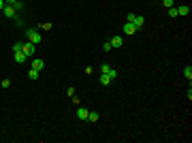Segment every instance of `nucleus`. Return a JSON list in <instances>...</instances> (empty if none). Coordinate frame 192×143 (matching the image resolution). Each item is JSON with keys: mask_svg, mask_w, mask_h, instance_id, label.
Masks as SVG:
<instances>
[{"mask_svg": "<svg viewBox=\"0 0 192 143\" xmlns=\"http://www.w3.org/2000/svg\"><path fill=\"white\" fill-rule=\"evenodd\" d=\"M184 77H186L188 81L192 79V68H190V66H186V68H184Z\"/></svg>", "mask_w": 192, "mask_h": 143, "instance_id": "ddd939ff", "label": "nucleus"}, {"mask_svg": "<svg viewBox=\"0 0 192 143\" xmlns=\"http://www.w3.org/2000/svg\"><path fill=\"white\" fill-rule=\"evenodd\" d=\"M41 39H43V37H41L36 30H28V41H30V43L36 45V43H41Z\"/></svg>", "mask_w": 192, "mask_h": 143, "instance_id": "f257e3e1", "label": "nucleus"}, {"mask_svg": "<svg viewBox=\"0 0 192 143\" xmlns=\"http://www.w3.org/2000/svg\"><path fill=\"white\" fill-rule=\"evenodd\" d=\"M107 75H109V77H111V81H113V79L117 77V71H113V68H109V73H107Z\"/></svg>", "mask_w": 192, "mask_h": 143, "instance_id": "a211bd4d", "label": "nucleus"}, {"mask_svg": "<svg viewBox=\"0 0 192 143\" xmlns=\"http://www.w3.org/2000/svg\"><path fill=\"white\" fill-rule=\"evenodd\" d=\"M111 83V77L107 73H100V86H109Z\"/></svg>", "mask_w": 192, "mask_h": 143, "instance_id": "9d476101", "label": "nucleus"}, {"mask_svg": "<svg viewBox=\"0 0 192 143\" xmlns=\"http://www.w3.org/2000/svg\"><path fill=\"white\" fill-rule=\"evenodd\" d=\"M45 66V62L41 60V58H34V62H32V68H36V71H41Z\"/></svg>", "mask_w": 192, "mask_h": 143, "instance_id": "1a4fd4ad", "label": "nucleus"}, {"mask_svg": "<svg viewBox=\"0 0 192 143\" xmlns=\"http://www.w3.org/2000/svg\"><path fill=\"white\" fill-rule=\"evenodd\" d=\"M88 122H98V113H96V111H90V113H88Z\"/></svg>", "mask_w": 192, "mask_h": 143, "instance_id": "9b49d317", "label": "nucleus"}, {"mask_svg": "<svg viewBox=\"0 0 192 143\" xmlns=\"http://www.w3.org/2000/svg\"><path fill=\"white\" fill-rule=\"evenodd\" d=\"M169 17H177V6H169Z\"/></svg>", "mask_w": 192, "mask_h": 143, "instance_id": "4468645a", "label": "nucleus"}, {"mask_svg": "<svg viewBox=\"0 0 192 143\" xmlns=\"http://www.w3.org/2000/svg\"><path fill=\"white\" fill-rule=\"evenodd\" d=\"M4 2H6V4H15L17 0H4Z\"/></svg>", "mask_w": 192, "mask_h": 143, "instance_id": "4be33fe9", "label": "nucleus"}, {"mask_svg": "<svg viewBox=\"0 0 192 143\" xmlns=\"http://www.w3.org/2000/svg\"><path fill=\"white\" fill-rule=\"evenodd\" d=\"M135 17H137V13H128V15H126V21H130V24H132V21H135Z\"/></svg>", "mask_w": 192, "mask_h": 143, "instance_id": "f3484780", "label": "nucleus"}, {"mask_svg": "<svg viewBox=\"0 0 192 143\" xmlns=\"http://www.w3.org/2000/svg\"><path fill=\"white\" fill-rule=\"evenodd\" d=\"M124 34H137V26L130 24V21H126L124 24Z\"/></svg>", "mask_w": 192, "mask_h": 143, "instance_id": "7ed1b4c3", "label": "nucleus"}, {"mask_svg": "<svg viewBox=\"0 0 192 143\" xmlns=\"http://www.w3.org/2000/svg\"><path fill=\"white\" fill-rule=\"evenodd\" d=\"M109 68H111L109 64H102V66H100V73H109Z\"/></svg>", "mask_w": 192, "mask_h": 143, "instance_id": "aec40b11", "label": "nucleus"}, {"mask_svg": "<svg viewBox=\"0 0 192 143\" xmlns=\"http://www.w3.org/2000/svg\"><path fill=\"white\" fill-rule=\"evenodd\" d=\"M4 4H6V2H4V0H0V11L4 9Z\"/></svg>", "mask_w": 192, "mask_h": 143, "instance_id": "5701e85b", "label": "nucleus"}, {"mask_svg": "<svg viewBox=\"0 0 192 143\" xmlns=\"http://www.w3.org/2000/svg\"><path fill=\"white\" fill-rule=\"evenodd\" d=\"M162 4H164V6L169 9V6H173V0H162Z\"/></svg>", "mask_w": 192, "mask_h": 143, "instance_id": "412c9836", "label": "nucleus"}, {"mask_svg": "<svg viewBox=\"0 0 192 143\" xmlns=\"http://www.w3.org/2000/svg\"><path fill=\"white\" fill-rule=\"evenodd\" d=\"M28 75H30V79H39V71H36V68H30Z\"/></svg>", "mask_w": 192, "mask_h": 143, "instance_id": "2eb2a0df", "label": "nucleus"}, {"mask_svg": "<svg viewBox=\"0 0 192 143\" xmlns=\"http://www.w3.org/2000/svg\"><path fill=\"white\" fill-rule=\"evenodd\" d=\"M2 13H4L6 17H15V6H13V4H4Z\"/></svg>", "mask_w": 192, "mask_h": 143, "instance_id": "20e7f679", "label": "nucleus"}, {"mask_svg": "<svg viewBox=\"0 0 192 143\" xmlns=\"http://www.w3.org/2000/svg\"><path fill=\"white\" fill-rule=\"evenodd\" d=\"M102 49H105V51H111V49H113V47H111V43L107 41V43H102Z\"/></svg>", "mask_w": 192, "mask_h": 143, "instance_id": "6ab92c4d", "label": "nucleus"}, {"mask_svg": "<svg viewBox=\"0 0 192 143\" xmlns=\"http://www.w3.org/2000/svg\"><path fill=\"white\" fill-rule=\"evenodd\" d=\"M109 43H111V47H122V43H124V41H122V37H113Z\"/></svg>", "mask_w": 192, "mask_h": 143, "instance_id": "0eeeda50", "label": "nucleus"}, {"mask_svg": "<svg viewBox=\"0 0 192 143\" xmlns=\"http://www.w3.org/2000/svg\"><path fill=\"white\" fill-rule=\"evenodd\" d=\"M21 51L26 53V58H28V56H34V43L26 41V43H24V49H21Z\"/></svg>", "mask_w": 192, "mask_h": 143, "instance_id": "f03ea898", "label": "nucleus"}, {"mask_svg": "<svg viewBox=\"0 0 192 143\" xmlns=\"http://www.w3.org/2000/svg\"><path fill=\"white\" fill-rule=\"evenodd\" d=\"M190 13V6H179L177 9V15H188Z\"/></svg>", "mask_w": 192, "mask_h": 143, "instance_id": "f8f14e48", "label": "nucleus"}, {"mask_svg": "<svg viewBox=\"0 0 192 143\" xmlns=\"http://www.w3.org/2000/svg\"><path fill=\"white\" fill-rule=\"evenodd\" d=\"M88 113H90V111H88V109H83V107H79V109H77V118H79V120H88Z\"/></svg>", "mask_w": 192, "mask_h": 143, "instance_id": "39448f33", "label": "nucleus"}, {"mask_svg": "<svg viewBox=\"0 0 192 143\" xmlns=\"http://www.w3.org/2000/svg\"><path fill=\"white\" fill-rule=\"evenodd\" d=\"M132 24H135V26H137V30H139V28H143V26H145V17H141V15H137V17H135V21H132Z\"/></svg>", "mask_w": 192, "mask_h": 143, "instance_id": "423d86ee", "label": "nucleus"}, {"mask_svg": "<svg viewBox=\"0 0 192 143\" xmlns=\"http://www.w3.org/2000/svg\"><path fill=\"white\" fill-rule=\"evenodd\" d=\"M21 49H24V43H21V41H17V43L13 45V51H21Z\"/></svg>", "mask_w": 192, "mask_h": 143, "instance_id": "dca6fc26", "label": "nucleus"}, {"mask_svg": "<svg viewBox=\"0 0 192 143\" xmlns=\"http://www.w3.org/2000/svg\"><path fill=\"white\" fill-rule=\"evenodd\" d=\"M15 62H17V64L26 62V53H24V51H15Z\"/></svg>", "mask_w": 192, "mask_h": 143, "instance_id": "6e6552de", "label": "nucleus"}]
</instances>
